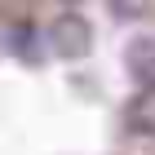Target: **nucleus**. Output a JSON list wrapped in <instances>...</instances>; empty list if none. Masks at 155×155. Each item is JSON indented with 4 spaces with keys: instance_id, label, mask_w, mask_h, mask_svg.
<instances>
[{
    "instance_id": "nucleus-1",
    "label": "nucleus",
    "mask_w": 155,
    "mask_h": 155,
    "mask_svg": "<svg viewBox=\"0 0 155 155\" xmlns=\"http://www.w3.org/2000/svg\"><path fill=\"white\" fill-rule=\"evenodd\" d=\"M89 45H93V27H89V18H80V13H62V18H53V27H49V49H53V53H62V58H80Z\"/></svg>"
},
{
    "instance_id": "nucleus-2",
    "label": "nucleus",
    "mask_w": 155,
    "mask_h": 155,
    "mask_svg": "<svg viewBox=\"0 0 155 155\" xmlns=\"http://www.w3.org/2000/svg\"><path fill=\"white\" fill-rule=\"evenodd\" d=\"M124 129L137 137H155V89H137L124 102Z\"/></svg>"
},
{
    "instance_id": "nucleus-3",
    "label": "nucleus",
    "mask_w": 155,
    "mask_h": 155,
    "mask_svg": "<svg viewBox=\"0 0 155 155\" xmlns=\"http://www.w3.org/2000/svg\"><path fill=\"white\" fill-rule=\"evenodd\" d=\"M124 67H129V75L142 84V89H155V40L137 36L129 49H124Z\"/></svg>"
}]
</instances>
